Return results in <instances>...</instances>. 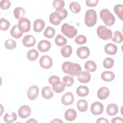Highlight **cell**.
I'll return each instance as SVG.
<instances>
[{
	"mask_svg": "<svg viewBox=\"0 0 123 123\" xmlns=\"http://www.w3.org/2000/svg\"><path fill=\"white\" fill-rule=\"evenodd\" d=\"M49 83L52 86H54L55 84L60 82V78L56 75H52L49 77L48 80Z\"/></svg>",
	"mask_w": 123,
	"mask_h": 123,
	"instance_id": "f6af8a7d",
	"label": "cell"
},
{
	"mask_svg": "<svg viewBox=\"0 0 123 123\" xmlns=\"http://www.w3.org/2000/svg\"><path fill=\"white\" fill-rule=\"evenodd\" d=\"M62 33L69 38H73L77 34V29L73 26L70 25L67 23L62 25L61 27Z\"/></svg>",
	"mask_w": 123,
	"mask_h": 123,
	"instance_id": "5b68a950",
	"label": "cell"
},
{
	"mask_svg": "<svg viewBox=\"0 0 123 123\" xmlns=\"http://www.w3.org/2000/svg\"><path fill=\"white\" fill-rule=\"evenodd\" d=\"M97 21L96 12L93 9L88 10L85 14V23L86 26L91 27L95 25Z\"/></svg>",
	"mask_w": 123,
	"mask_h": 123,
	"instance_id": "3957f363",
	"label": "cell"
},
{
	"mask_svg": "<svg viewBox=\"0 0 123 123\" xmlns=\"http://www.w3.org/2000/svg\"><path fill=\"white\" fill-rule=\"evenodd\" d=\"M0 29L1 30L4 31L8 30L10 26V22L8 20L5 19V18H3L0 19Z\"/></svg>",
	"mask_w": 123,
	"mask_h": 123,
	"instance_id": "f35d334b",
	"label": "cell"
},
{
	"mask_svg": "<svg viewBox=\"0 0 123 123\" xmlns=\"http://www.w3.org/2000/svg\"><path fill=\"white\" fill-rule=\"evenodd\" d=\"M13 15L15 18L20 20L24 18L25 15V11L24 9L21 7H17L13 10Z\"/></svg>",
	"mask_w": 123,
	"mask_h": 123,
	"instance_id": "d4e9b609",
	"label": "cell"
},
{
	"mask_svg": "<svg viewBox=\"0 0 123 123\" xmlns=\"http://www.w3.org/2000/svg\"><path fill=\"white\" fill-rule=\"evenodd\" d=\"M104 50L105 52L111 55H115L117 52V47L116 45L112 43H108L104 47Z\"/></svg>",
	"mask_w": 123,
	"mask_h": 123,
	"instance_id": "ac0fdd59",
	"label": "cell"
},
{
	"mask_svg": "<svg viewBox=\"0 0 123 123\" xmlns=\"http://www.w3.org/2000/svg\"><path fill=\"white\" fill-rule=\"evenodd\" d=\"M111 122L112 123H122L123 122V119L122 118L117 117L113 118L111 120Z\"/></svg>",
	"mask_w": 123,
	"mask_h": 123,
	"instance_id": "c3c4849f",
	"label": "cell"
},
{
	"mask_svg": "<svg viewBox=\"0 0 123 123\" xmlns=\"http://www.w3.org/2000/svg\"><path fill=\"white\" fill-rule=\"evenodd\" d=\"M18 26L20 30L23 33L28 32L30 30L31 23L27 18H23L19 20Z\"/></svg>",
	"mask_w": 123,
	"mask_h": 123,
	"instance_id": "8992f818",
	"label": "cell"
},
{
	"mask_svg": "<svg viewBox=\"0 0 123 123\" xmlns=\"http://www.w3.org/2000/svg\"><path fill=\"white\" fill-rule=\"evenodd\" d=\"M55 34V29L51 26H48L44 32V36L48 38H52Z\"/></svg>",
	"mask_w": 123,
	"mask_h": 123,
	"instance_id": "e575fe53",
	"label": "cell"
},
{
	"mask_svg": "<svg viewBox=\"0 0 123 123\" xmlns=\"http://www.w3.org/2000/svg\"><path fill=\"white\" fill-rule=\"evenodd\" d=\"M51 43L48 40H42L37 45V49L40 52H44L48 51L51 48Z\"/></svg>",
	"mask_w": 123,
	"mask_h": 123,
	"instance_id": "5bb4252c",
	"label": "cell"
},
{
	"mask_svg": "<svg viewBox=\"0 0 123 123\" xmlns=\"http://www.w3.org/2000/svg\"><path fill=\"white\" fill-rule=\"evenodd\" d=\"M98 37L102 40H107L111 38L112 32L111 30L108 29L105 26L99 25L97 29Z\"/></svg>",
	"mask_w": 123,
	"mask_h": 123,
	"instance_id": "277c9868",
	"label": "cell"
},
{
	"mask_svg": "<svg viewBox=\"0 0 123 123\" xmlns=\"http://www.w3.org/2000/svg\"><path fill=\"white\" fill-rule=\"evenodd\" d=\"M40 66L44 69H49L53 64L52 59L48 55H43L41 57L39 60Z\"/></svg>",
	"mask_w": 123,
	"mask_h": 123,
	"instance_id": "52a82bcc",
	"label": "cell"
},
{
	"mask_svg": "<svg viewBox=\"0 0 123 123\" xmlns=\"http://www.w3.org/2000/svg\"><path fill=\"white\" fill-rule=\"evenodd\" d=\"M19 116L23 119L28 117L31 113L30 108L27 105H23L20 107L18 111Z\"/></svg>",
	"mask_w": 123,
	"mask_h": 123,
	"instance_id": "30bf717a",
	"label": "cell"
},
{
	"mask_svg": "<svg viewBox=\"0 0 123 123\" xmlns=\"http://www.w3.org/2000/svg\"><path fill=\"white\" fill-rule=\"evenodd\" d=\"M77 116L76 111L73 109H67L64 113V118L68 121H74Z\"/></svg>",
	"mask_w": 123,
	"mask_h": 123,
	"instance_id": "d6986e66",
	"label": "cell"
},
{
	"mask_svg": "<svg viewBox=\"0 0 123 123\" xmlns=\"http://www.w3.org/2000/svg\"><path fill=\"white\" fill-rule=\"evenodd\" d=\"M76 92L79 97H86L89 93V89L86 86H80L76 88Z\"/></svg>",
	"mask_w": 123,
	"mask_h": 123,
	"instance_id": "603a6c76",
	"label": "cell"
},
{
	"mask_svg": "<svg viewBox=\"0 0 123 123\" xmlns=\"http://www.w3.org/2000/svg\"><path fill=\"white\" fill-rule=\"evenodd\" d=\"M77 107L78 110L82 112H84L86 111L88 108L87 102L85 99H80L77 103Z\"/></svg>",
	"mask_w": 123,
	"mask_h": 123,
	"instance_id": "484cf974",
	"label": "cell"
},
{
	"mask_svg": "<svg viewBox=\"0 0 123 123\" xmlns=\"http://www.w3.org/2000/svg\"><path fill=\"white\" fill-rule=\"evenodd\" d=\"M65 86L63 83L60 82L53 86L52 87V89L56 93H60L64 90Z\"/></svg>",
	"mask_w": 123,
	"mask_h": 123,
	"instance_id": "8d00e7d4",
	"label": "cell"
},
{
	"mask_svg": "<svg viewBox=\"0 0 123 123\" xmlns=\"http://www.w3.org/2000/svg\"><path fill=\"white\" fill-rule=\"evenodd\" d=\"M96 123H109V121L108 120H107V119H106L105 118L100 117L97 119V120L96 121Z\"/></svg>",
	"mask_w": 123,
	"mask_h": 123,
	"instance_id": "681fc988",
	"label": "cell"
},
{
	"mask_svg": "<svg viewBox=\"0 0 123 123\" xmlns=\"http://www.w3.org/2000/svg\"><path fill=\"white\" fill-rule=\"evenodd\" d=\"M51 123H63V122L59 119H55L51 121Z\"/></svg>",
	"mask_w": 123,
	"mask_h": 123,
	"instance_id": "f907efd6",
	"label": "cell"
},
{
	"mask_svg": "<svg viewBox=\"0 0 123 123\" xmlns=\"http://www.w3.org/2000/svg\"><path fill=\"white\" fill-rule=\"evenodd\" d=\"M61 53L63 57L65 58H68L70 57L72 54V48L70 45H65L62 48L61 50Z\"/></svg>",
	"mask_w": 123,
	"mask_h": 123,
	"instance_id": "83f0119b",
	"label": "cell"
},
{
	"mask_svg": "<svg viewBox=\"0 0 123 123\" xmlns=\"http://www.w3.org/2000/svg\"><path fill=\"white\" fill-rule=\"evenodd\" d=\"M55 42L58 46L62 47L67 43V40L62 35L58 34L55 38Z\"/></svg>",
	"mask_w": 123,
	"mask_h": 123,
	"instance_id": "1f68e13d",
	"label": "cell"
},
{
	"mask_svg": "<svg viewBox=\"0 0 123 123\" xmlns=\"http://www.w3.org/2000/svg\"><path fill=\"white\" fill-rule=\"evenodd\" d=\"M90 110L93 114L98 115L102 113L104 111V107L101 102L96 101L91 104Z\"/></svg>",
	"mask_w": 123,
	"mask_h": 123,
	"instance_id": "ba28073f",
	"label": "cell"
},
{
	"mask_svg": "<svg viewBox=\"0 0 123 123\" xmlns=\"http://www.w3.org/2000/svg\"><path fill=\"white\" fill-rule=\"evenodd\" d=\"M0 8L2 10H7L11 6V2L9 0H2L0 1Z\"/></svg>",
	"mask_w": 123,
	"mask_h": 123,
	"instance_id": "bcb514c9",
	"label": "cell"
},
{
	"mask_svg": "<svg viewBox=\"0 0 123 123\" xmlns=\"http://www.w3.org/2000/svg\"><path fill=\"white\" fill-rule=\"evenodd\" d=\"M106 112L108 115L111 116L116 115L118 112V106L114 103L110 104L107 107Z\"/></svg>",
	"mask_w": 123,
	"mask_h": 123,
	"instance_id": "ffe728a7",
	"label": "cell"
},
{
	"mask_svg": "<svg viewBox=\"0 0 123 123\" xmlns=\"http://www.w3.org/2000/svg\"><path fill=\"white\" fill-rule=\"evenodd\" d=\"M101 78L104 81L111 82L114 79L115 74L111 71H105L102 73L101 75Z\"/></svg>",
	"mask_w": 123,
	"mask_h": 123,
	"instance_id": "44dd1931",
	"label": "cell"
},
{
	"mask_svg": "<svg viewBox=\"0 0 123 123\" xmlns=\"http://www.w3.org/2000/svg\"><path fill=\"white\" fill-rule=\"evenodd\" d=\"M41 95L43 98L45 99H50L53 96V92H52L50 87L49 86H44L41 91Z\"/></svg>",
	"mask_w": 123,
	"mask_h": 123,
	"instance_id": "7402d4cb",
	"label": "cell"
},
{
	"mask_svg": "<svg viewBox=\"0 0 123 123\" xmlns=\"http://www.w3.org/2000/svg\"><path fill=\"white\" fill-rule=\"evenodd\" d=\"M17 118V116L15 112H12L10 113L7 112L5 114L3 117V120L5 122L7 123H11L16 120Z\"/></svg>",
	"mask_w": 123,
	"mask_h": 123,
	"instance_id": "4316f807",
	"label": "cell"
},
{
	"mask_svg": "<svg viewBox=\"0 0 123 123\" xmlns=\"http://www.w3.org/2000/svg\"><path fill=\"white\" fill-rule=\"evenodd\" d=\"M52 5L56 11H59L63 9V8L65 6V2L62 0H55L52 2Z\"/></svg>",
	"mask_w": 123,
	"mask_h": 123,
	"instance_id": "74e56055",
	"label": "cell"
},
{
	"mask_svg": "<svg viewBox=\"0 0 123 123\" xmlns=\"http://www.w3.org/2000/svg\"><path fill=\"white\" fill-rule=\"evenodd\" d=\"M61 101L64 105H71L74 101V96L72 93L67 92L62 96Z\"/></svg>",
	"mask_w": 123,
	"mask_h": 123,
	"instance_id": "7c38bea8",
	"label": "cell"
},
{
	"mask_svg": "<svg viewBox=\"0 0 123 123\" xmlns=\"http://www.w3.org/2000/svg\"><path fill=\"white\" fill-rule=\"evenodd\" d=\"M111 40L116 43H121L123 40L122 33L119 31H116L114 32L113 37L111 38Z\"/></svg>",
	"mask_w": 123,
	"mask_h": 123,
	"instance_id": "d6a6232c",
	"label": "cell"
},
{
	"mask_svg": "<svg viewBox=\"0 0 123 123\" xmlns=\"http://www.w3.org/2000/svg\"><path fill=\"white\" fill-rule=\"evenodd\" d=\"M39 94V88L37 86H32L28 89L27 95L28 98L31 100L35 99Z\"/></svg>",
	"mask_w": 123,
	"mask_h": 123,
	"instance_id": "9c48e42d",
	"label": "cell"
},
{
	"mask_svg": "<svg viewBox=\"0 0 123 123\" xmlns=\"http://www.w3.org/2000/svg\"><path fill=\"white\" fill-rule=\"evenodd\" d=\"M85 68L87 71L93 72L95 71L97 69V65L93 61L90 60L86 62L85 64Z\"/></svg>",
	"mask_w": 123,
	"mask_h": 123,
	"instance_id": "4dcf8cb0",
	"label": "cell"
},
{
	"mask_svg": "<svg viewBox=\"0 0 123 123\" xmlns=\"http://www.w3.org/2000/svg\"><path fill=\"white\" fill-rule=\"evenodd\" d=\"M26 123H37V121L35 119L32 118V119H29V120H28L27 121H26Z\"/></svg>",
	"mask_w": 123,
	"mask_h": 123,
	"instance_id": "816d5d0a",
	"label": "cell"
},
{
	"mask_svg": "<svg viewBox=\"0 0 123 123\" xmlns=\"http://www.w3.org/2000/svg\"><path fill=\"white\" fill-rule=\"evenodd\" d=\"M69 8L71 12L74 13H79L81 10L80 4L76 1L72 2L69 5Z\"/></svg>",
	"mask_w": 123,
	"mask_h": 123,
	"instance_id": "d590c367",
	"label": "cell"
},
{
	"mask_svg": "<svg viewBox=\"0 0 123 123\" xmlns=\"http://www.w3.org/2000/svg\"><path fill=\"white\" fill-rule=\"evenodd\" d=\"M62 70L65 74L72 76H78L82 71L81 67L79 64L70 62H63L62 64Z\"/></svg>",
	"mask_w": 123,
	"mask_h": 123,
	"instance_id": "6da1fadb",
	"label": "cell"
},
{
	"mask_svg": "<svg viewBox=\"0 0 123 123\" xmlns=\"http://www.w3.org/2000/svg\"><path fill=\"white\" fill-rule=\"evenodd\" d=\"M110 94V90L107 87H101L97 92V96L99 99L101 100H104L107 98Z\"/></svg>",
	"mask_w": 123,
	"mask_h": 123,
	"instance_id": "2e32d148",
	"label": "cell"
},
{
	"mask_svg": "<svg viewBox=\"0 0 123 123\" xmlns=\"http://www.w3.org/2000/svg\"><path fill=\"white\" fill-rule=\"evenodd\" d=\"M86 37L82 35H80L77 36L74 39V41L75 43L79 45H81V44H84L86 43Z\"/></svg>",
	"mask_w": 123,
	"mask_h": 123,
	"instance_id": "ee69618b",
	"label": "cell"
},
{
	"mask_svg": "<svg viewBox=\"0 0 123 123\" xmlns=\"http://www.w3.org/2000/svg\"><path fill=\"white\" fill-rule=\"evenodd\" d=\"M45 26V22L40 19H37L34 22L33 29L36 32H40L44 28Z\"/></svg>",
	"mask_w": 123,
	"mask_h": 123,
	"instance_id": "e0dca14e",
	"label": "cell"
},
{
	"mask_svg": "<svg viewBox=\"0 0 123 123\" xmlns=\"http://www.w3.org/2000/svg\"><path fill=\"white\" fill-rule=\"evenodd\" d=\"M77 78L79 82L82 83H86L90 80L91 75L88 71H84L79 74Z\"/></svg>",
	"mask_w": 123,
	"mask_h": 123,
	"instance_id": "9a60e30c",
	"label": "cell"
},
{
	"mask_svg": "<svg viewBox=\"0 0 123 123\" xmlns=\"http://www.w3.org/2000/svg\"><path fill=\"white\" fill-rule=\"evenodd\" d=\"M100 17L104 24L107 26L112 25L115 21L114 15L107 9H103L100 12Z\"/></svg>",
	"mask_w": 123,
	"mask_h": 123,
	"instance_id": "7a4b0ae2",
	"label": "cell"
},
{
	"mask_svg": "<svg viewBox=\"0 0 123 123\" xmlns=\"http://www.w3.org/2000/svg\"><path fill=\"white\" fill-rule=\"evenodd\" d=\"M55 12L62 20L66 18L68 15V12L65 9H62L59 11H56Z\"/></svg>",
	"mask_w": 123,
	"mask_h": 123,
	"instance_id": "7bdbcfd3",
	"label": "cell"
},
{
	"mask_svg": "<svg viewBox=\"0 0 123 123\" xmlns=\"http://www.w3.org/2000/svg\"><path fill=\"white\" fill-rule=\"evenodd\" d=\"M49 20L51 24L55 25H59L62 21L57 15L55 12H52L50 14L49 17Z\"/></svg>",
	"mask_w": 123,
	"mask_h": 123,
	"instance_id": "f1b7e54d",
	"label": "cell"
},
{
	"mask_svg": "<svg viewBox=\"0 0 123 123\" xmlns=\"http://www.w3.org/2000/svg\"><path fill=\"white\" fill-rule=\"evenodd\" d=\"M5 48L8 49H12L16 47V42L13 39H7L4 44Z\"/></svg>",
	"mask_w": 123,
	"mask_h": 123,
	"instance_id": "ab89813d",
	"label": "cell"
},
{
	"mask_svg": "<svg viewBox=\"0 0 123 123\" xmlns=\"http://www.w3.org/2000/svg\"><path fill=\"white\" fill-rule=\"evenodd\" d=\"M10 33L12 37L15 38H19L22 36L23 32L20 30L18 25H14L11 29Z\"/></svg>",
	"mask_w": 123,
	"mask_h": 123,
	"instance_id": "cb8c5ba5",
	"label": "cell"
},
{
	"mask_svg": "<svg viewBox=\"0 0 123 123\" xmlns=\"http://www.w3.org/2000/svg\"><path fill=\"white\" fill-rule=\"evenodd\" d=\"M38 56L37 51L35 49L29 50L27 53V58L30 61H34L37 59Z\"/></svg>",
	"mask_w": 123,
	"mask_h": 123,
	"instance_id": "836d02e7",
	"label": "cell"
},
{
	"mask_svg": "<svg viewBox=\"0 0 123 123\" xmlns=\"http://www.w3.org/2000/svg\"><path fill=\"white\" fill-rule=\"evenodd\" d=\"M22 43L25 47H31L35 45L36 39L32 35H26L23 38Z\"/></svg>",
	"mask_w": 123,
	"mask_h": 123,
	"instance_id": "8fae6325",
	"label": "cell"
},
{
	"mask_svg": "<svg viewBox=\"0 0 123 123\" xmlns=\"http://www.w3.org/2000/svg\"><path fill=\"white\" fill-rule=\"evenodd\" d=\"M114 65V60L113 59L108 57L105 58L103 62V66L107 69L111 68Z\"/></svg>",
	"mask_w": 123,
	"mask_h": 123,
	"instance_id": "b9f144b4",
	"label": "cell"
},
{
	"mask_svg": "<svg viewBox=\"0 0 123 123\" xmlns=\"http://www.w3.org/2000/svg\"><path fill=\"white\" fill-rule=\"evenodd\" d=\"M76 53L79 58L82 59H85L89 56L90 50L87 47L83 46L78 48Z\"/></svg>",
	"mask_w": 123,
	"mask_h": 123,
	"instance_id": "4fadbf2b",
	"label": "cell"
},
{
	"mask_svg": "<svg viewBox=\"0 0 123 123\" xmlns=\"http://www.w3.org/2000/svg\"><path fill=\"white\" fill-rule=\"evenodd\" d=\"M63 83L65 86L69 87L72 86L74 83V77L72 76L66 75L63 78Z\"/></svg>",
	"mask_w": 123,
	"mask_h": 123,
	"instance_id": "60d3db41",
	"label": "cell"
},
{
	"mask_svg": "<svg viewBox=\"0 0 123 123\" xmlns=\"http://www.w3.org/2000/svg\"><path fill=\"white\" fill-rule=\"evenodd\" d=\"M98 2V0H86V4L88 7H95Z\"/></svg>",
	"mask_w": 123,
	"mask_h": 123,
	"instance_id": "7dc6e473",
	"label": "cell"
},
{
	"mask_svg": "<svg viewBox=\"0 0 123 123\" xmlns=\"http://www.w3.org/2000/svg\"><path fill=\"white\" fill-rule=\"evenodd\" d=\"M114 12L122 21L123 20V6L122 4H118L114 6L113 9Z\"/></svg>",
	"mask_w": 123,
	"mask_h": 123,
	"instance_id": "f546056e",
	"label": "cell"
}]
</instances>
